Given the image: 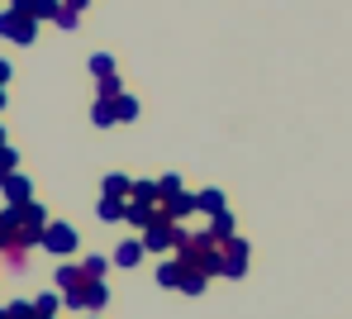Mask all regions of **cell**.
I'll return each instance as SVG.
<instances>
[{
    "mask_svg": "<svg viewBox=\"0 0 352 319\" xmlns=\"http://www.w3.org/2000/svg\"><path fill=\"white\" fill-rule=\"evenodd\" d=\"M72 243H76V239H72V229H48V248H62V253H67V248H72Z\"/></svg>",
    "mask_w": 352,
    "mask_h": 319,
    "instance_id": "1",
    "label": "cell"
},
{
    "mask_svg": "<svg viewBox=\"0 0 352 319\" xmlns=\"http://www.w3.org/2000/svg\"><path fill=\"white\" fill-rule=\"evenodd\" d=\"M119 262L129 267V262H138V243H129V248H119Z\"/></svg>",
    "mask_w": 352,
    "mask_h": 319,
    "instance_id": "2",
    "label": "cell"
}]
</instances>
